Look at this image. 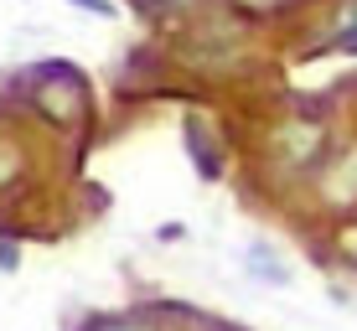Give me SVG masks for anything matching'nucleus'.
<instances>
[{
    "instance_id": "39448f33",
    "label": "nucleus",
    "mask_w": 357,
    "mask_h": 331,
    "mask_svg": "<svg viewBox=\"0 0 357 331\" xmlns=\"http://www.w3.org/2000/svg\"><path fill=\"white\" fill-rule=\"evenodd\" d=\"M151 6H166V10H187V6H197V0H151Z\"/></svg>"
},
{
    "instance_id": "f03ea898",
    "label": "nucleus",
    "mask_w": 357,
    "mask_h": 331,
    "mask_svg": "<svg viewBox=\"0 0 357 331\" xmlns=\"http://www.w3.org/2000/svg\"><path fill=\"white\" fill-rule=\"evenodd\" d=\"M83 331H155L151 321H135V316H104V321H89Z\"/></svg>"
},
{
    "instance_id": "7ed1b4c3",
    "label": "nucleus",
    "mask_w": 357,
    "mask_h": 331,
    "mask_svg": "<svg viewBox=\"0 0 357 331\" xmlns=\"http://www.w3.org/2000/svg\"><path fill=\"white\" fill-rule=\"evenodd\" d=\"M238 10H249V16H275V10H285V6H295V0H233Z\"/></svg>"
},
{
    "instance_id": "20e7f679",
    "label": "nucleus",
    "mask_w": 357,
    "mask_h": 331,
    "mask_svg": "<svg viewBox=\"0 0 357 331\" xmlns=\"http://www.w3.org/2000/svg\"><path fill=\"white\" fill-rule=\"evenodd\" d=\"M68 6L89 10V16H114V6H109V0H68Z\"/></svg>"
},
{
    "instance_id": "f257e3e1",
    "label": "nucleus",
    "mask_w": 357,
    "mask_h": 331,
    "mask_svg": "<svg viewBox=\"0 0 357 331\" xmlns=\"http://www.w3.org/2000/svg\"><path fill=\"white\" fill-rule=\"evenodd\" d=\"M243 264H249V275H259V279H269V285H285V279H290V264L280 259V254L269 249L264 238H254L249 249H243Z\"/></svg>"
}]
</instances>
